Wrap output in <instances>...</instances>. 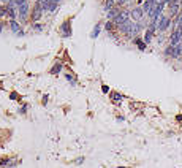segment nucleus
<instances>
[{
	"mask_svg": "<svg viewBox=\"0 0 182 168\" xmlns=\"http://www.w3.org/2000/svg\"><path fill=\"white\" fill-rule=\"evenodd\" d=\"M10 98H11V100H18V98H19L18 92H11V94H10Z\"/></svg>",
	"mask_w": 182,
	"mask_h": 168,
	"instance_id": "obj_22",
	"label": "nucleus"
},
{
	"mask_svg": "<svg viewBox=\"0 0 182 168\" xmlns=\"http://www.w3.org/2000/svg\"><path fill=\"white\" fill-rule=\"evenodd\" d=\"M100 32H101V24H95V26H93L92 33H90V38H93V40H95V38L100 35Z\"/></svg>",
	"mask_w": 182,
	"mask_h": 168,
	"instance_id": "obj_11",
	"label": "nucleus"
},
{
	"mask_svg": "<svg viewBox=\"0 0 182 168\" xmlns=\"http://www.w3.org/2000/svg\"><path fill=\"white\" fill-rule=\"evenodd\" d=\"M41 3V8H43V11H48V13H54V11L57 10V7L59 5L54 2V0H43V2H40Z\"/></svg>",
	"mask_w": 182,
	"mask_h": 168,
	"instance_id": "obj_4",
	"label": "nucleus"
},
{
	"mask_svg": "<svg viewBox=\"0 0 182 168\" xmlns=\"http://www.w3.org/2000/svg\"><path fill=\"white\" fill-rule=\"evenodd\" d=\"M75 164H76V165H81V164H84V157H78V159L75 160Z\"/></svg>",
	"mask_w": 182,
	"mask_h": 168,
	"instance_id": "obj_24",
	"label": "nucleus"
},
{
	"mask_svg": "<svg viewBox=\"0 0 182 168\" xmlns=\"http://www.w3.org/2000/svg\"><path fill=\"white\" fill-rule=\"evenodd\" d=\"M27 108H29V106H27V103H24V105L19 108V113H21V114H25V113H27Z\"/></svg>",
	"mask_w": 182,
	"mask_h": 168,
	"instance_id": "obj_20",
	"label": "nucleus"
},
{
	"mask_svg": "<svg viewBox=\"0 0 182 168\" xmlns=\"http://www.w3.org/2000/svg\"><path fill=\"white\" fill-rule=\"evenodd\" d=\"M32 30L40 33V32L45 30V27H43V24H40V22H34V26H32Z\"/></svg>",
	"mask_w": 182,
	"mask_h": 168,
	"instance_id": "obj_15",
	"label": "nucleus"
},
{
	"mask_svg": "<svg viewBox=\"0 0 182 168\" xmlns=\"http://www.w3.org/2000/svg\"><path fill=\"white\" fill-rule=\"evenodd\" d=\"M2 29H3V24H2V22H0V32H2Z\"/></svg>",
	"mask_w": 182,
	"mask_h": 168,
	"instance_id": "obj_27",
	"label": "nucleus"
},
{
	"mask_svg": "<svg viewBox=\"0 0 182 168\" xmlns=\"http://www.w3.org/2000/svg\"><path fill=\"white\" fill-rule=\"evenodd\" d=\"M144 10H142L141 7H135L133 10L130 11V18H131V21L133 22H141L142 21V18H144Z\"/></svg>",
	"mask_w": 182,
	"mask_h": 168,
	"instance_id": "obj_2",
	"label": "nucleus"
},
{
	"mask_svg": "<svg viewBox=\"0 0 182 168\" xmlns=\"http://www.w3.org/2000/svg\"><path fill=\"white\" fill-rule=\"evenodd\" d=\"M117 168H130V166H117Z\"/></svg>",
	"mask_w": 182,
	"mask_h": 168,
	"instance_id": "obj_29",
	"label": "nucleus"
},
{
	"mask_svg": "<svg viewBox=\"0 0 182 168\" xmlns=\"http://www.w3.org/2000/svg\"><path fill=\"white\" fill-rule=\"evenodd\" d=\"M0 165H2V166H11V165H13V160H10V159H2V160H0Z\"/></svg>",
	"mask_w": 182,
	"mask_h": 168,
	"instance_id": "obj_17",
	"label": "nucleus"
},
{
	"mask_svg": "<svg viewBox=\"0 0 182 168\" xmlns=\"http://www.w3.org/2000/svg\"><path fill=\"white\" fill-rule=\"evenodd\" d=\"M152 38H154V30L147 29V30H146V33H144V38H142V40H144V43H146V44H149V43L152 41Z\"/></svg>",
	"mask_w": 182,
	"mask_h": 168,
	"instance_id": "obj_12",
	"label": "nucleus"
},
{
	"mask_svg": "<svg viewBox=\"0 0 182 168\" xmlns=\"http://www.w3.org/2000/svg\"><path fill=\"white\" fill-rule=\"evenodd\" d=\"M120 11H122V10H120L119 7H116V8H113V10H109V11H108V14H106L108 21H114V19L120 14Z\"/></svg>",
	"mask_w": 182,
	"mask_h": 168,
	"instance_id": "obj_9",
	"label": "nucleus"
},
{
	"mask_svg": "<svg viewBox=\"0 0 182 168\" xmlns=\"http://www.w3.org/2000/svg\"><path fill=\"white\" fill-rule=\"evenodd\" d=\"M133 43L138 46V49H139V51H146L147 44L144 43V40H142L141 37H135V38H133Z\"/></svg>",
	"mask_w": 182,
	"mask_h": 168,
	"instance_id": "obj_10",
	"label": "nucleus"
},
{
	"mask_svg": "<svg viewBox=\"0 0 182 168\" xmlns=\"http://www.w3.org/2000/svg\"><path fill=\"white\" fill-rule=\"evenodd\" d=\"M113 8H116V0H106V2H104V10L109 11Z\"/></svg>",
	"mask_w": 182,
	"mask_h": 168,
	"instance_id": "obj_14",
	"label": "nucleus"
},
{
	"mask_svg": "<svg viewBox=\"0 0 182 168\" xmlns=\"http://www.w3.org/2000/svg\"><path fill=\"white\" fill-rule=\"evenodd\" d=\"M117 2V5H125L127 2H130V0H116Z\"/></svg>",
	"mask_w": 182,
	"mask_h": 168,
	"instance_id": "obj_25",
	"label": "nucleus"
},
{
	"mask_svg": "<svg viewBox=\"0 0 182 168\" xmlns=\"http://www.w3.org/2000/svg\"><path fill=\"white\" fill-rule=\"evenodd\" d=\"M65 80H67L68 82H71V84H76V78H75V75H71V73L65 75Z\"/></svg>",
	"mask_w": 182,
	"mask_h": 168,
	"instance_id": "obj_16",
	"label": "nucleus"
},
{
	"mask_svg": "<svg viewBox=\"0 0 182 168\" xmlns=\"http://www.w3.org/2000/svg\"><path fill=\"white\" fill-rule=\"evenodd\" d=\"M116 119H117L119 122H124V121H125V117H124V116H117V117H116Z\"/></svg>",
	"mask_w": 182,
	"mask_h": 168,
	"instance_id": "obj_26",
	"label": "nucleus"
},
{
	"mask_svg": "<svg viewBox=\"0 0 182 168\" xmlns=\"http://www.w3.org/2000/svg\"><path fill=\"white\" fill-rule=\"evenodd\" d=\"M60 70H62V62H56L49 73H51V75H59V73H60Z\"/></svg>",
	"mask_w": 182,
	"mask_h": 168,
	"instance_id": "obj_13",
	"label": "nucleus"
},
{
	"mask_svg": "<svg viewBox=\"0 0 182 168\" xmlns=\"http://www.w3.org/2000/svg\"><path fill=\"white\" fill-rule=\"evenodd\" d=\"M54 2H56V3H57V5H59V3H60V2H62V0H54Z\"/></svg>",
	"mask_w": 182,
	"mask_h": 168,
	"instance_id": "obj_28",
	"label": "nucleus"
},
{
	"mask_svg": "<svg viewBox=\"0 0 182 168\" xmlns=\"http://www.w3.org/2000/svg\"><path fill=\"white\" fill-rule=\"evenodd\" d=\"M179 5H181V10H182V0H181V2H179Z\"/></svg>",
	"mask_w": 182,
	"mask_h": 168,
	"instance_id": "obj_30",
	"label": "nucleus"
},
{
	"mask_svg": "<svg viewBox=\"0 0 182 168\" xmlns=\"http://www.w3.org/2000/svg\"><path fill=\"white\" fill-rule=\"evenodd\" d=\"M109 98H111V102H113L114 105H120V102H122V100H124L122 94H119V92H114V91H111V92H109Z\"/></svg>",
	"mask_w": 182,
	"mask_h": 168,
	"instance_id": "obj_8",
	"label": "nucleus"
},
{
	"mask_svg": "<svg viewBox=\"0 0 182 168\" xmlns=\"http://www.w3.org/2000/svg\"><path fill=\"white\" fill-rule=\"evenodd\" d=\"M10 29H11V32L14 33V35H18V37H24L22 26H21L18 21H10Z\"/></svg>",
	"mask_w": 182,
	"mask_h": 168,
	"instance_id": "obj_6",
	"label": "nucleus"
},
{
	"mask_svg": "<svg viewBox=\"0 0 182 168\" xmlns=\"http://www.w3.org/2000/svg\"><path fill=\"white\" fill-rule=\"evenodd\" d=\"M101 92H103V94H109L111 91H109V87L106 86V84H101Z\"/></svg>",
	"mask_w": 182,
	"mask_h": 168,
	"instance_id": "obj_21",
	"label": "nucleus"
},
{
	"mask_svg": "<svg viewBox=\"0 0 182 168\" xmlns=\"http://www.w3.org/2000/svg\"><path fill=\"white\" fill-rule=\"evenodd\" d=\"M48 102H49V97H48V95H43L41 103H43V105H48Z\"/></svg>",
	"mask_w": 182,
	"mask_h": 168,
	"instance_id": "obj_23",
	"label": "nucleus"
},
{
	"mask_svg": "<svg viewBox=\"0 0 182 168\" xmlns=\"http://www.w3.org/2000/svg\"><path fill=\"white\" fill-rule=\"evenodd\" d=\"M71 19H65L62 22V26H60V37L62 38H70L71 33H73V30H71Z\"/></svg>",
	"mask_w": 182,
	"mask_h": 168,
	"instance_id": "obj_1",
	"label": "nucleus"
},
{
	"mask_svg": "<svg viewBox=\"0 0 182 168\" xmlns=\"http://www.w3.org/2000/svg\"><path fill=\"white\" fill-rule=\"evenodd\" d=\"M114 26H116V24H114L113 21H108L106 24H104V29H106V30H113V29H114Z\"/></svg>",
	"mask_w": 182,
	"mask_h": 168,
	"instance_id": "obj_19",
	"label": "nucleus"
},
{
	"mask_svg": "<svg viewBox=\"0 0 182 168\" xmlns=\"http://www.w3.org/2000/svg\"><path fill=\"white\" fill-rule=\"evenodd\" d=\"M181 43H182V32L179 29H174L169 37V44L171 46H179Z\"/></svg>",
	"mask_w": 182,
	"mask_h": 168,
	"instance_id": "obj_3",
	"label": "nucleus"
},
{
	"mask_svg": "<svg viewBox=\"0 0 182 168\" xmlns=\"http://www.w3.org/2000/svg\"><path fill=\"white\" fill-rule=\"evenodd\" d=\"M169 26H171V18H169V16H165V14H163L162 18H160L158 24H157V30H158V32H165Z\"/></svg>",
	"mask_w": 182,
	"mask_h": 168,
	"instance_id": "obj_5",
	"label": "nucleus"
},
{
	"mask_svg": "<svg viewBox=\"0 0 182 168\" xmlns=\"http://www.w3.org/2000/svg\"><path fill=\"white\" fill-rule=\"evenodd\" d=\"M18 16H19L21 21L27 19V16H29V3L27 2L24 5H21V7H18Z\"/></svg>",
	"mask_w": 182,
	"mask_h": 168,
	"instance_id": "obj_7",
	"label": "nucleus"
},
{
	"mask_svg": "<svg viewBox=\"0 0 182 168\" xmlns=\"http://www.w3.org/2000/svg\"><path fill=\"white\" fill-rule=\"evenodd\" d=\"M173 51H174V46H171V44H169V46L165 49V56H168V57H173Z\"/></svg>",
	"mask_w": 182,
	"mask_h": 168,
	"instance_id": "obj_18",
	"label": "nucleus"
}]
</instances>
